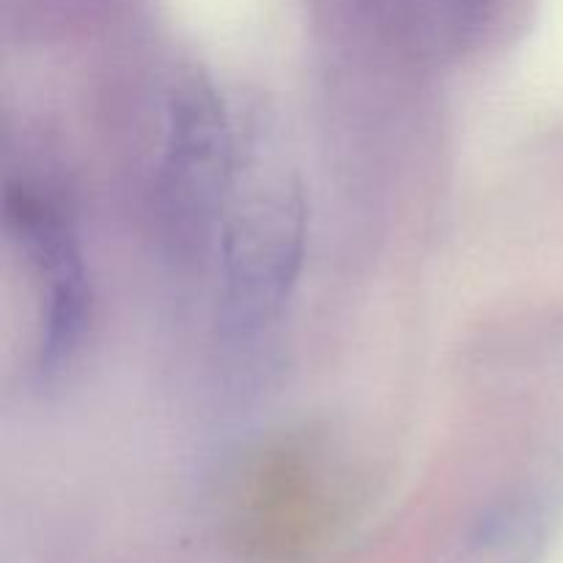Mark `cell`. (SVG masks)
Masks as SVG:
<instances>
[{"instance_id":"6da1fadb","label":"cell","mask_w":563,"mask_h":563,"mask_svg":"<svg viewBox=\"0 0 563 563\" xmlns=\"http://www.w3.org/2000/svg\"><path fill=\"white\" fill-rule=\"evenodd\" d=\"M306 251V201L295 181L264 179L236 192L220 218V328L251 339L289 300Z\"/></svg>"},{"instance_id":"7a4b0ae2","label":"cell","mask_w":563,"mask_h":563,"mask_svg":"<svg viewBox=\"0 0 563 563\" xmlns=\"http://www.w3.org/2000/svg\"><path fill=\"white\" fill-rule=\"evenodd\" d=\"M5 218L42 284L38 368L49 377L69 366L86 335L91 311L86 267L64 214L27 187H9Z\"/></svg>"},{"instance_id":"3957f363","label":"cell","mask_w":563,"mask_h":563,"mask_svg":"<svg viewBox=\"0 0 563 563\" xmlns=\"http://www.w3.org/2000/svg\"><path fill=\"white\" fill-rule=\"evenodd\" d=\"M231 135L223 102L201 77H187L170 99L165 192L181 229L201 234L218 209L223 214L231 185Z\"/></svg>"},{"instance_id":"277c9868","label":"cell","mask_w":563,"mask_h":563,"mask_svg":"<svg viewBox=\"0 0 563 563\" xmlns=\"http://www.w3.org/2000/svg\"><path fill=\"white\" fill-rule=\"evenodd\" d=\"M544 544V517L533 504L489 511L467 542L465 563H533Z\"/></svg>"}]
</instances>
